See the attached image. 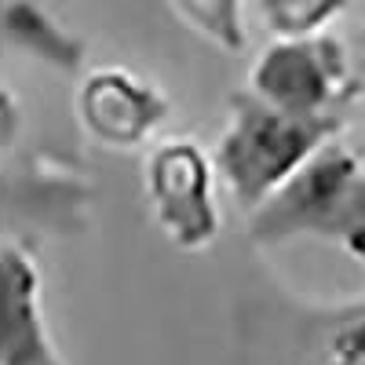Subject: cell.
I'll list each match as a JSON object with an SVG mask.
<instances>
[{
    "label": "cell",
    "mask_w": 365,
    "mask_h": 365,
    "mask_svg": "<svg viewBox=\"0 0 365 365\" xmlns=\"http://www.w3.org/2000/svg\"><path fill=\"white\" fill-rule=\"evenodd\" d=\"M336 132V117H296L263 99L237 96L216 146V168L237 205L259 208Z\"/></svg>",
    "instance_id": "cell-1"
},
{
    "label": "cell",
    "mask_w": 365,
    "mask_h": 365,
    "mask_svg": "<svg viewBox=\"0 0 365 365\" xmlns=\"http://www.w3.org/2000/svg\"><path fill=\"white\" fill-rule=\"evenodd\" d=\"M256 237L329 234L361 245L365 237V175L336 146H322L267 205L256 208Z\"/></svg>",
    "instance_id": "cell-2"
},
{
    "label": "cell",
    "mask_w": 365,
    "mask_h": 365,
    "mask_svg": "<svg viewBox=\"0 0 365 365\" xmlns=\"http://www.w3.org/2000/svg\"><path fill=\"white\" fill-rule=\"evenodd\" d=\"M216 161L194 139H168L150 150L146 194L154 205V220L179 249L197 252L220 234L216 205Z\"/></svg>",
    "instance_id": "cell-3"
},
{
    "label": "cell",
    "mask_w": 365,
    "mask_h": 365,
    "mask_svg": "<svg viewBox=\"0 0 365 365\" xmlns=\"http://www.w3.org/2000/svg\"><path fill=\"white\" fill-rule=\"evenodd\" d=\"M344 88V55L322 37H282L252 66V96L296 117H332Z\"/></svg>",
    "instance_id": "cell-4"
},
{
    "label": "cell",
    "mask_w": 365,
    "mask_h": 365,
    "mask_svg": "<svg viewBox=\"0 0 365 365\" xmlns=\"http://www.w3.org/2000/svg\"><path fill=\"white\" fill-rule=\"evenodd\" d=\"M77 113L81 125L106 146H139L161 128V120L168 117L165 96L139 81L128 70H96L88 73L77 96Z\"/></svg>",
    "instance_id": "cell-5"
},
{
    "label": "cell",
    "mask_w": 365,
    "mask_h": 365,
    "mask_svg": "<svg viewBox=\"0 0 365 365\" xmlns=\"http://www.w3.org/2000/svg\"><path fill=\"white\" fill-rule=\"evenodd\" d=\"M0 365H63L41 311L37 263L22 249L0 259Z\"/></svg>",
    "instance_id": "cell-6"
},
{
    "label": "cell",
    "mask_w": 365,
    "mask_h": 365,
    "mask_svg": "<svg viewBox=\"0 0 365 365\" xmlns=\"http://www.w3.org/2000/svg\"><path fill=\"white\" fill-rule=\"evenodd\" d=\"M4 41L22 51V55H34L48 66L58 70H77L81 58H84V44L77 37H70L58 22H51L37 4L29 0H8L4 8Z\"/></svg>",
    "instance_id": "cell-7"
},
{
    "label": "cell",
    "mask_w": 365,
    "mask_h": 365,
    "mask_svg": "<svg viewBox=\"0 0 365 365\" xmlns=\"http://www.w3.org/2000/svg\"><path fill=\"white\" fill-rule=\"evenodd\" d=\"M175 11L187 19L197 34L216 41L227 51L245 48V22H241V0H172Z\"/></svg>",
    "instance_id": "cell-8"
},
{
    "label": "cell",
    "mask_w": 365,
    "mask_h": 365,
    "mask_svg": "<svg viewBox=\"0 0 365 365\" xmlns=\"http://www.w3.org/2000/svg\"><path fill=\"white\" fill-rule=\"evenodd\" d=\"M259 8L278 37H314V29L332 19L340 0H259Z\"/></svg>",
    "instance_id": "cell-9"
}]
</instances>
